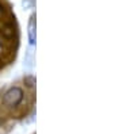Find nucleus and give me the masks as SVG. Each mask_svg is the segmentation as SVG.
I'll return each instance as SVG.
<instances>
[{"label": "nucleus", "instance_id": "nucleus-1", "mask_svg": "<svg viewBox=\"0 0 122 134\" xmlns=\"http://www.w3.org/2000/svg\"><path fill=\"white\" fill-rule=\"evenodd\" d=\"M23 99V91L18 87H14V88L8 90L6 92V95L3 98V103L8 107H15L18 106Z\"/></svg>", "mask_w": 122, "mask_h": 134}, {"label": "nucleus", "instance_id": "nucleus-2", "mask_svg": "<svg viewBox=\"0 0 122 134\" xmlns=\"http://www.w3.org/2000/svg\"><path fill=\"white\" fill-rule=\"evenodd\" d=\"M34 48H33V45L30 46V48L27 49V53H26V57H24V65H26L27 69L33 68V65H34Z\"/></svg>", "mask_w": 122, "mask_h": 134}, {"label": "nucleus", "instance_id": "nucleus-3", "mask_svg": "<svg viewBox=\"0 0 122 134\" xmlns=\"http://www.w3.org/2000/svg\"><path fill=\"white\" fill-rule=\"evenodd\" d=\"M29 39H30V45L35 43V15H33L29 23Z\"/></svg>", "mask_w": 122, "mask_h": 134}, {"label": "nucleus", "instance_id": "nucleus-4", "mask_svg": "<svg viewBox=\"0 0 122 134\" xmlns=\"http://www.w3.org/2000/svg\"><path fill=\"white\" fill-rule=\"evenodd\" d=\"M24 81H26V83H29V85L31 87V85H34V84H35V79L33 77V76H29V77H26V79H24Z\"/></svg>", "mask_w": 122, "mask_h": 134}, {"label": "nucleus", "instance_id": "nucleus-5", "mask_svg": "<svg viewBox=\"0 0 122 134\" xmlns=\"http://www.w3.org/2000/svg\"><path fill=\"white\" fill-rule=\"evenodd\" d=\"M33 3H34V0H23V7L24 8H29V7L33 5Z\"/></svg>", "mask_w": 122, "mask_h": 134}, {"label": "nucleus", "instance_id": "nucleus-6", "mask_svg": "<svg viewBox=\"0 0 122 134\" xmlns=\"http://www.w3.org/2000/svg\"><path fill=\"white\" fill-rule=\"evenodd\" d=\"M2 15H3V7L0 5V16H2Z\"/></svg>", "mask_w": 122, "mask_h": 134}]
</instances>
